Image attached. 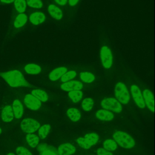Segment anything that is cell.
Returning a JSON list of instances; mask_svg holds the SVG:
<instances>
[{"label": "cell", "instance_id": "cell-40", "mask_svg": "<svg viewBox=\"0 0 155 155\" xmlns=\"http://www.w3.org/2000/svg\"><path fill=\"white\" fill-rule=\"evenodd\" d=\"M1 132H2V130H1V128H0V134L1 133Z\"/></svg>", "mask_w": 155, "mask_h": 155}, {"label": "cell", "instance_id": "cell-35", "mask_svg": "<svg viewBox=\"0 0 155 155\" xmlns=\"http://www.w3.org/2000/svg\"><path fill=\"white\" fill-rule=\"evenodd\" d=\"M40 155H57L54 150H46L42 152H40Z\"/></svg>", "mask_w": 155, "mask_h": 155}, {"label": "cell", "instance_id": "cell-2", "mask_svg": "<svg viewBox=\"0 0 155 155\" xmlns=\"http://www.w3.org/2000/svg\"><path fill=\"white\" fill-rule=\"evenodd\" d=\"M113 138L116 143L122 148L129 149L135 145V141L133 138L124 131H116L113 134Z\"/></svg>", "mask_w": 155, "mask_h": 155}, {"label": "cell", "instance_id": "cell-26", "mask_svg": "<svg viewBox=\"0 0 155 155\" xmlns=\"http://www.w3.org/2000/svg\"><path fill=\"white\" fill-rule=\"evenodd\" d=\"M14 5L16 10L19 13H22L26 9V1L25 0H15Z\"/></svg>", "mask_w": 155, "mask_h": 155}, {"label": "cell", "instance_id": "cell-8", "mask_svg": "<svg viewBox=\"0 0 155 155\" xmlns=\"http://www.w3.org/2000/svg\"><path fill=\"white\" fill-rule=\"evenodd\" d=\"M131 96L136 104L140 108H143L145 107L142 93L140 88L136 85H133L130 87Z\"/></svg>", "mask_w": 155, "mask_h": 155}, {"label": "cell", "instance_id": "cell-25", "mask_svg": "<svg viewBox=\"0 0 155 155\" xmlns=\"http://www.w3.org/2000/svg\"><path fill=\"white\" fill-rule=\"evenodd\" d=\"M104 148L109 151H114L117 148V143L114 140L107 139L103 143Z\"/></svg>", "mask_w": 155, "mask_h": 155}, {"label": "cell", "instance_id": "cell-3", "mask_svg": "<svg viewBox=\"0 0 155 155\" xmlns=\"http://www.w3.org/2000/svg\"><path fill=\"white\" fill-rule=\"evenodd\" d=\"M114 94L116 99L122 104H127L130 102V95L128 90L124 83L118 82L114 87Z\"/></svg>", "mask_w": 155, "mask_h": 155}, {"label": "cell", "instance_id": "cell-19", "mask_svg": "<svg viewBox=\"0 0 155 155\" xmlns=\"http://www.w3.org/2000/svg\"><path fill=\"white\" fill-rule=\"evenodd\" d=\"M24 70L27 73L31 75H35L40 73L41 68L39 65L35 64H29L25 66Z\"/></svg>", "mask_w": 155, "mask_h": 155}, {"label": "cell", "instance_id": "cell-24", "mask_svg": "<svg viewBox=\"0 0 155 155\" xmlns=\"http://www.w3.org/2000/svg\"><path fill=\"white\" fill-rule=\"evenodd\" d=\"M68 96L70 99L74 103L79 102L83 96V93L81 90H75L69 91Z\"/></svg>", "mask_w": 155, "mask_h": 155}, {"label": "cell", "instance_id": "cell-22", "mask_svg": "<svg viewBox=\"0 0 155 155\" xmlns=\"http://www.w3.org/2000/svg\"><path fill=\"white\" fill-rule=\"evenodd\" d=\"M27 21V15L22 13H19L16 17L14 21V26L15 28H21L23 27Z\"/></svg>", "mask_w": 155, "mask_h": 155}, {"label": "cell", "instance_id": "cell-9", "mask_svg": "<svg viewBox=\"0 0 155 155\" xmlns=\"http://www.w3.org/2000/svg\"><path fill=\"white\" fill-rule=\"evenodd\" d=\"M24 102L26 107L32 110H37L41 106V102L31 94L25 95Z\"/></svg>", "mask_w": 155, "mask_h": 155}, {"label": "cell", "instance_id": "cell-11", "mask_svg": "<svg viewBox=\"0 0 155 155\" xmlns=\"http://www.w3.org/2000/svg\"><path fill=\"white\" fill-rule=\"evenodd\" d=\"M75 151L76 148L70 143L60 145L57 150L58 155H72Z\"/></svg>", "mask_w": 155, "mask_h": 155}, {"label": "cell", "instance_id": "cell-21", "mask_svg": "<svg viewBox=\"0 0 155 155\" xmlns=\"http://www.w3.org/2000/svg\"><path fill=\"white\" fill-rule=\"evenodd\" d=\"M31 94L35 97H36L41 102H45L48 99V95L45 91L42 90H40V89L33 90L31 91Z\"/></svg>", "mask_w": 155, "mask_h": 155}, {"label": "cell", "instance_id": "cell-18", "mask_svg": "<svg viewBox=\"0 0 155 155\" xmlns=\"http://www.w3.org/2000/svg\"><path fill=\"white\" fill-rule=\"evenodd\" d=\"M96 116L98 119L102 121H110L114 117V115L112 112L105 109L98 110L96 113Z\"/></svg>", "mask_w": 155, "mask_h": 155}, {"label": "cell", "instance_id": "cell-10", "mask_svg": "<svg viewBox=\"0 0 155 155\" xmlns=\"http://www.w3.org/2000/svg\"><path fill=\"white\" fill-rule=\"evenodd\" d=\"M61 88L64 91L68 92L75 90H81L83 88V84L79 81H70L64 82L61 85Z\"/></svg>", "mask_w": 155, "mask_h": 155}, {"label": "cell", "instance_id": "cell-27", "mask_svg": "<svg viewBox=\"0 0 155 155\" xmlns=\"http://www.w3.org/2000/svg\"><path fill=\"white\" fill-rule=\"evenodd\" d=\"M81 79L85 83H91L94 81L95 77L93 74L90 72H82L79 74Z\"/></svg>", "mask_w": 155, "mask_h": 155}, {"label": "cell", "instance_id": "cell-36", "mask_svg": "<svg viewBox=\"0 0 155 155\" xmlns=\"http://www.w3.org/2000/svg\"><path fill=\"white\" fill-rule=\"evenodd\" d=\"M54 1L59 5H64L68 2V0H54Z\"/></svg>", "mask_w": 155, "mask_h": 155}, {"label": "cell", "instance_id": "cell-17", "mask_svg": "<svg viewBox=\"0 0 155 155\" xmlns=\"http://www.w3.org/2000/svg\"><path fill=\"white\" fill-rule=\"evenodd\" d=\"M48 12L51 16L56 20H60L63 17V12L61 9L54 4L49 5Z\"/></svg>", "mask_w": 155, "mask_h": 155}, {"label": "cell", "instance_id": "cell-15", "mask_svg": "<svg viewBox=\"0 0 155 155\" xmlns=\"http://www.w3.org/2000/svg\"><path fill=\"white\" fill-rule=\"evenodd\" d=\"M67 71V68L64 67H61L54 69L51 71L49 75V79L52 81H56L60 79Z\"/></svg>", "mask_w": 155, "mask_h": 155}, {"label": "cell", "instance_id": "cell-31", "mask_svg": "<svg viewBox=\"0 0 155 155\" xmlns=\"http://www.w3.org/2000/svg\"><path fill=\"white\" fill-rule=\"evenodd\" d=\"M26 3L29 7L32 8H41L43 6L41 0H27Z\"/></svg>", "mask_w": 155, "mask_h": 155}, {"label": "cell", "instance_id": "cell-28", "mask_svg": "<svg viewBox=\"0 0 155 155\" xmlns=\"http://www.w3.org/2000/svg\"><path fill=\"white\" fill-rule=\"evenodd\" d=\"M93 100L90 97L85 98L82 102V108L85 111H90L93 107Z\"/></svg>", "mask_w": 155, "mask_h": 155}, {"label": "cell", "instance_id": "cell-6", "mask_svg": "<svg viewBox=\"0 0 155 155\" xmlns=\"http://www.w3.org/2000/svg\"><path fill=\"white\" fill-rule=\"evenodd\" d=\"M100 57L103 67L107 69L113 65V54L111 50L107 46H103L100 50Z\"/></svg>", "mask_w": 155, "mask_h": 155}, {"label": "cell", "instance_id": "cell-14", "mask_svg": "<svg viewBox=\"0 0 155 155\" xmlns=\"http://www.w3.org/2000/svg\"><path fill=\"white\" fill-rule=\"evenodd\" d=\"M29 19L33 25H39L45 21V16L41 12H35L30 15Z\"/></svg>", "mask_w": 155, "mask_h": 155}, {"label": "cell", "instance_id": "cell-37", "mask_svg": "<svg viewBox=\"0 0 155 155\" xmlns=\"http://www.w3.org/2000/svg\"><path fill=\"white\" fill-rule=\"evenodd\" d=\"M68 4L71 6H74L78 4L79 0H68Z\"/></svg>", "mask_w": 155, "mask_h": 155}, {"label": "cell", "instance_id": "cell-7", "mask_svg": "<svg viewBox=\"0 0 155 155\" xmlns=\"http://www.w3.org/2000/svg\"><path fill=\"white\" fill-rule=\"evenodd\" d=\"M40 127V124L37 120L31 118H26L22 120L21 128L24 132L33 133L37 131Z\"/></svg>", "mask_w": 155, "mask_h": 155}, {"label": "cell", "instance_id": "cell-16", "mask_svg": "<svg viewBox=\"0 0 155 155\" xmlns=\"http://www.w3.org/2000/svg\"><path fill=\"white\" fill-rule=\"evenodd\" d=\"M12 110L14 114V116L16 119H20L24 113V107L22 103L18 99H15L13 102Z\"/></svg>", "mask_w": 155, "mask_h": 155}, {"label": "cell", "instance_id": "cell-32", "mask_svg": "<svg viewBox=\"0 0 155 155\" xmlns=\"http://www.w3.org/2000/svg\"><path fill=\"white\" fill-rule=\"evenodd\" d=\"M17 155H32L31 152L24 147H18L16 148Z\"/></svg>", "mask_w": 155, "mask_h": 155}, {"label": "cell", "instance_id": "cell-23", "mask_svg": "<svg viewBox=\"0 0 155 155\" xmlns=\"http://www.w3.org/2000/svg\"><path fill=\"white\" fill-rule=\"evenodd\" d=\"M26 140L30 147L35 148L39 144V138L33 133H28L26 136Z\"/></svg>", "mask_w": 155, "mask_h": 155}, {"label": "cell", "instance_id": "cell-5", "mask_svg": "<svg viewBox=\"0 0 155 155\" xmlns=\"http://www.w3.org/2000/svg\"><path fill=\"white\" fill-rule=\"evenodd\" d=\"M101 107L109 111L120 113L122 110L121 104L115 98L108 97L101 101Z\"/></svg>", "mask_w": 155, "mask_h": 155}, {"label": "cell", "instance_id": "cell-1", "mask_svg": "<svg viewBox=\"0 0 155 155\" xmlns=\"http://www.w3.org/2000/svg\"><path fill=\"white\" fill-rule=\"evenodd\" d=\"M0 76L12 87H28L30 84L27 82L21 71L17 70H10L0 73Z\"/></svg>", "mask_w": 155, "mask_h": 155}, {"label": "cell", "instance_id": "cell-30", "mask_svg": "<svg viewBox=\"0 0 155 155\" xmlns=\"http://www.w3.org/2000/svg\"><path fill=\"white\" fill-rule=\"evenodd\" d=\"M76 76V71L73 70L71 71H67L62 76L61 78V80L62 82H66L68 81H71L73 78H75Z\"/></svg>", "mask_w": 155, "mask_h": 155}, {"label": "cell", "instance_id": "cell-34", "mask_svg": "<svg viewBox=\"0 0 155 155\" xmlns=\"http://www.w3.org/2000/svg\"><path fill=\"white\" fill-rule=\"evenodd\" d=\"M96 154L97 155H113L111 151L106 150L105 149L102 148H98L96 151Z\"/></svg>", "mask_w": 155, "mask_h": 155}, {"label": "cell", "instance_id": "cell-13", "mask_svg": "<svg viewBox=\"0 0 155 155\" xmlns=\"http://www.w3.org/2000/svg\"><path fill=\"white\" fill-rule=\"evenodd\" d=\"M14 117V114L13 112L12 106L7 105H5L1 111V119L5 122H11Z\"/></svg>", "mask_w": 155, "mask_h": 155}, {"label": "cell", "instance_id": "cell-33", "mask_svg": "<svg viewBox=\"0 0 155 155\" xmlns=\"http://www.w3.org/2000/svg\"><path fill=\"white\" fill-rule=\"evenodd\" d=\"M54 150V148L51 147V146H48V145H47L45 143H41L38 147V151H39V152H42V151H43L44 150Z\"/></svg>", "mask_w": 155, "mask_h": 155}, {"label": "cell", "instance_id": "cell-20", "mask_svg": "<svg viewBox=\"0 0 155 155\" xmlns=\"http://www.w3.org/2000/svg\"><path fill=\"white\" fill-rule=\"evenodd\" d=\"M67 115L73 122H78L81 118V112L74 108H68L67 111Z\"/></svg>", "mask_w": 155, "mask_h": 155}, {"label": "cell", "instance_id": "cell-39", "mask_svg": "<svg viewBox=\"0 0 155 155\" xmlns=\"http://www.w3.org/2000/svg\"><path fill=\"white\" fill-rule=\"evenodd\" d=\"M7 155H15V154H13V153H8Z\"/></svg>", "mask_w": 155, "mask_h": 155}, {"label": "cell", "instance_id": "cell-12", "mask_svg": "<svg viewBox=\"0 0 155 155\" xmlns=\"http://www.w3.org/2000/svg\"><path fill=\"white\" fill-rule=\"evenodd\" d=\"M142 96L145 104L151 111H154V96L152 92L147 89L144 90Z\"/></svg>", "mask_w": 155, "mask_h": 155}, {"label": "cell", "instance_id": "cell-4", "mask_svg": "<svg viewBox=\"0 0 155 155\" xmlns=\"http://www.w3.org/2000/svg\"><path fill=\"white\" fill-rule=\"evenodd\" d=\"M99 136L95 133H88L83 137H79L76 142L78 144L85 149H88L97 143L99 140Z\"/></svg>", "mask_w": 155, "mask_h": 155}, {"label": "cell", "instance_id": "cell-29", "mask_svg": "<svg viewBox=\"0 0 155 155\" xmlns=\"http://www.w3.org/2000/svg\"><path fill=\"white\" fill-rule=\"evenodd\" d=\"M50 125L48 124H45V125H43L42 126H41L39 128V131H38V134H39V136L41 138V139H44L45 138L50 130Z\"/></svg>", "mask_w": 155, "mask_h": 155}, {"label": "cell", "instance_id": "cell-38", "mask_svg": "<svg viewBox=\"0 0 155 155\" xmlns=\"http://www.w3.org/2000/svg\"><path fill=\"white\" fill-rule=\"evenodd\" d=\"M0 1L1 2L5 3V4H10L15 1V0H0Z\"/></svg>", "mask_w": 155, "mask_h": 155}]
</instances>
